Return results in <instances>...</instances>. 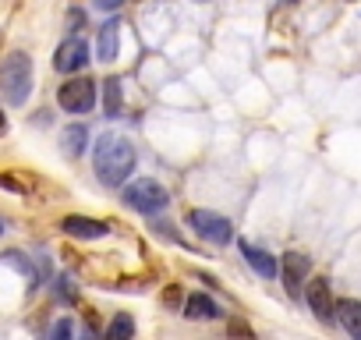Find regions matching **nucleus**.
<instances>
[{
  "label": "nucleus",
  "mask_w": 361,
  "mask_h": 340,
  "mask_svg": "<svg viewBox=\"0 0 361 340\" xmlns=\"http://www.w3.org/2000/svg\"><path fill=\"white\" fill-rule=\"evenodd\" d=\"M185 315L206 322V319H216V315H220V305H216L209 294H192V298L185 301Z\"/></svg>",
  "instance_id": "f8f14e48"
},
{
  "label": "nucleus",
  "mask_w": 361,
  "mask_h": 340,
  "mask_svg": "<svg viewBox=\"0 0 361 340\" xmlns=\"http://www.w3.org/2000/svg\"><path fill=\"white\" fill-rule=\"evenodd\" d=\"M238 248H241V255H245V262H248V266H252V269H255L259 277H266V280H273V277L280 273V266H276V259H273L269 252H262V248H255L252 241H241Z\"/></svg>",
  "instance_id": "9d476101"
},
{
  "label": "nucleus",
  "mask_w": 361,
  "mask_h": 340,
  "mask_svg": "<svg viewBox=\"0 0 361 340\" xmlns=\"http://www.w3.org/2000/svg\"><path fill=\"white\" fill-rule=\"evenodd\" d=\"M188 227L199 238H206L209 245H227L234 238V224L227 217H220V213H209V210H192L188 213Z\"/></svg>",
  "instance_id": "20e7f679"
},
{
  "label": "nucleus",
  "mask_w": 361,
  "mask_h": 340,
  "mask_svg": "<svg viewBox=\"0 0 361 340\" xmlns=\"http://www.w3.org/2000/svg\"><path fill=\"white\" fill-rule=\"evenodd\" d=\"M61 145H64L68 156H82L85 145H89V128H85V124H71V128H64Z\"/></svg>",
  "instance_id": "4468645a"
},
{
  "label": "nucleus",
  "mask_w": 361,
  "mask_h": 340,
  "mask_svg": "<svg viewBox=\"0 0 361 340\" xmlns=\"http://www.w3.org/2000/svg\"><path fill=\"white\" fill-rule=\"evenodd\" d=\"M103 110H106V117H121V110H124V96H121V82L117 78H110L103 85Z\"/></svg>",
  "instance_id": "2eb2a0df"
},
{
  "label": "nucleus",
  "mask_w": 361,
  "mask_h": 340,
  "mask_svg": "<svg viewBox=\"0 0 361 340\" xmlns=\"http://www.w3.org/2000/svg\"><path fill=\"white\" fill-rule=\"evenodd\" d=\"M305 305H308V312H312L319 322H333L336 301H333V294H329V280H326V277H312V280L305 284Z\"/></svg>",
  "instance_id": "423d86ee"
},
{
  "label": "nucleus",
  "mask_w": 361,
  "mask_h": 340,
  "mask_svg": "<svg viewBox=\"0 0 361 340\" xmlns=\"http://www.w3.org/2000/svg\"><path fill=\"white\" fill-rule=\"evenodd\" d=\"M283 4H298V0H283Z\"/></svg>",
  "instance_id": "412c9836"
},
{
  "label": "nucleus",
  "mask_w": 361,
  "mask_h": 340,
  "mask_svg": "<svg viewBox=\"0 0 361 340\" xmlns=\"http://www.w3.org/2000/svg\"><path fill=\"white\" fill-rule=\"evenodd\" d=\"M135 333V322H131V315L128 312H121V315H114V322H110V329H106V336L110 340H128Z\"/></svg>",
  "instance_id": "dca6fc26"
},
{
  "label": "nucleus",
  "mask_w": 361,
  "mask_h": 340,
  "mask_svg": "<svg viewBox=\"0 0 361 340\" xmlns=\"http://www.w3.org/2000/svg\"><path fill=\"white\" fill-rule=\"evenodd\" d=\"M92 166H96V178L106 188H121L128 185L131 170H135V145L124 135H99L96 149H92Z\"/></svg>",
  "instance_id": "f257e3e1"
},
{
  "label": "nucleus",
  "mask_w": 361,
  "mask_h": 340,
  "mask_svg": "<svg viewBox=\"0 0 361 340\" xmlns=\"http://www.w3.org/2000/svg\"><path fill=\"white\" fill-rule=\"evenodd\" d=\"M85 64H89V43H85L82 36L64 40V43L57 47V54H54V68H57L61 75H75V71H82Z\"/></svg>",
  "instance_id": "0eeeda50"
},
{
  "label": "nucleus",
  "mask_w": 361,
  "mask_h": 340,
  "mask_svg": "<svg viewBox=\"0 0 361 340\" xmlns=\"http://www.w3.org/2000/svg\"><path fill=\"white\" fill-rule=\"evenodd\" d=\"M57 291H61V298H64V301H71V298H75V287H71V277H61V287H57Z\"/></svg>",
  "instance_id": "a211bd4d"
},
{
  "label": "nucleus",
  "mask_w": 361,
  "mask_h": 340,
  "mask_svg": "<svg viewBox=\"0 0 361 340\" xmlns=\"http://www.w3.org/2000/svg\"><path fill=\"white\" fill-rule=\"evenodd\" d=\"M195 4H209V0H195Z\"/></svg>",
  "instance_id": "4be33fe9"
},
{
  "label": "nucleus",
  "mask_w": 361,
  "mask_h": 340,
  "mask_svg": "<svg viewBox=\"0 0 361 340\" xmlns=\"http://www.w3.org/2000/svg\"><path fill=\"white\" fill-rule=\"evenodd\" d=\"M61 231L71 234V238H82V241H96V238H106L110 234V224L92 220V217H64L61 220Z\"/></svg>",
  "instance_id": "1a4fd4ad"
},
{
  "label": "nucleus",
  "mask_w": 361,
  "mask_h": 340,
  "mask_svg": "<svg viewBox=\"0 0 361 340\" xmlns=\"http://www.w3.org/2000/svg\"><path fill=\"white\" fill-rule=\"evenodd\" d=\"M280 277H283L287 294H290V298H298V294H301V287L308 284V255H301V252H287V255H283V262H280Z\"/></svg>",
  "instance_id": "6e6552de"
},
{
  "label": "nucleus",
  "mask_w": 361,
  "mask_h": 340,
  "mask_svg": "<svg viewBox=\"0 0 361 340\" xmlns=\"http://www.w3.org/2000/svg\"><path fill=\"white\" fill-rule=\"evenodd\" d=\"M71 333H75L71 319H57V322H54V329H50V336H57V340H61V336H71Z\"/></svg>",
  "instance_id": "f3484780"
},
{
  "label": "nucleus",
  "mask_w": 361,
  "mask_h": 340,
  "mask_svg": "<svg viewBox=\"0 0 361 340\" xmlns=\"http://www.w3.org/2000/svg\"><path fill=\"white\" fill-rule=\"evenodd\" d=\"M117 47H121V22H106L99 29V40H96V54L99 61H117Z\"/></svg>",
  "instance_id": "9b49d317"
},
{
  "label": "nucleus",
  "mask_w": 361,
  "mask_h": 340,
  "mask_svg": "<svg viewBox=\"0 0 361 340\" xmlns=\"http://www.w3.org/2000/svg\"><path fill=\"white\" fill-rule=\"evenodd\" d=\"M166 202H170L166 188L159 181H152V178H138V181H128L124 185V206L135 210V213L152 217V213L166 210Z\"/></svg>",
  "instance_id": "7ed1b4c3"
},
{
  "label": "nucleus",
  "mask_w": 361,
  "mask_h": 340,
  "mask_svg": "<svg viewBox=\"0 0 361 340\" xmlns=\"http://www.w3.org/2000/svg\"><path fill=\"white\" fill-rule=\"evenodd\" d=\"M0 96L11 107H25V99L32 96V57L15 50L0 61Z\"/></svg>",
  "instance_id": "f03ea898"
},
{
  "label": "nucleus",
  "mask_w": 361,
  "mask_h": 340,
  "mask_svg": "<svg viewBox=\"0 0 361 340\" xmlns=\"http://www.w3.org/2000/svg\"><path fill=\"white\" fill-rule=\"evenodd\" d=\"M0 238H4V220H0Z\"/></svg>",
  "instance_id": "aec40b11"
},
{
  "label": "nucleus",
  "mask_w": 361,
  "mask_h": 340,
  "mask_svg": "<svg viewBox=\"0 0 361 340\" xmlns=\"http://www.w3.org/2000/svg\"><path fill=\"white\" fill-rule=\"evenodd\" d=\"M121 4H124V0H96V8H99V11H117Z\"/></svg>",
  "instance_id": "6ab92c4d"
},
{
  "label": "nucleus",
  "mask_w": 361,
  "mask_h": 340,
  "mask_svg": "<svg viewBox=\"0 0 361 340\" xmlns=\"http://www.w3.org/2000/svg\"><path fill=\"white\" fill-rule=\"evenodd\" d=\"M336 319L343 322V329H347L354 340H361V305H357V301H350V298L336 301Z\"/></svg>",
  "instance_id": "ddd939ff"
},
{
  "label": "nucleus",
  "mask_w": 361,
  "mask_h": 340,
  "mask_svg": "<svg viewBox=\"0 0 361 340\" xmlns=\"http://www.w3.org/2000/svg\"><path fill=\"white\" fill-rule=\"evenodd\" d=\"M57 103L68 114H89L96 107V82L92 78H68L57 89Z\"/></svg>",
  "instance_id": "39448f33"
}]
</instances>
